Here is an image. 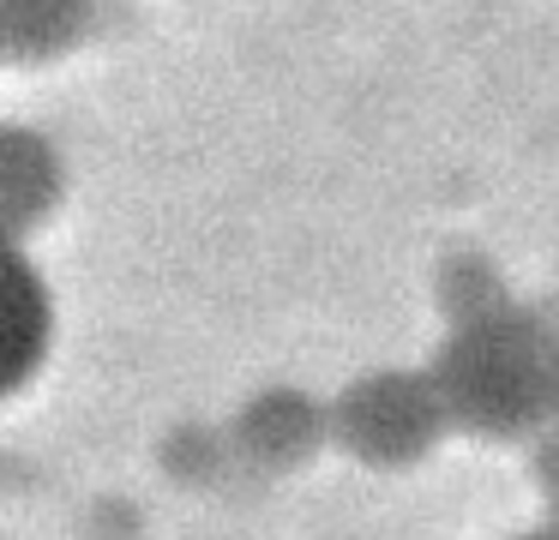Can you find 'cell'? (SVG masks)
I'll return each instance as SVG.
<instances>
[{
  "label": "cell",
  "instance_id": "cell-8",
  "mask_svg": "<svg viewBox=\"0 0 559 540\" xmlns=\"http://www.w3.org/2000/svg\"><path fill=\"white\" fill-rule=\"evenodd\" d=\"M535 451H530V475H535V487L547 492V528H559V432H535Z\"/></svg>",
  "mask_w": 559,
  "mask_h": 540
},
{
  "label": "cell",
  "instance_id": "cell-9",
  "mask_svg": "<svg viewBox=\"0 0 559 540\" xmlns=\"http://www.w3.org/2000/svg\"><path fill=\"white\" fill-rule=\"evenodd\" d=\"M506 540H559V528L542 523V528H523V535H506Z\"/></svg>",
  "mask_w": 559,
  "mask_h": 540
},
{
  "label": "cell",
  "instance_id": "cell-1",
  "mask_svg": "<svg viewBox=\"0 0 559 540\" xmlns=\"http://www.w3.org/2000/svg\"><path fill=\"white\" fill-rule=\"evenodd\" d=\"M427 379L451 432L487 444L535 439L554 420V324L506 295L469 319H451Z\"/></svg>",
  "mask_w": 559,
  "mask_h": 540
},
{
  "label": "cell",
  "instance_id": "cell-2",
  "mask_svg": "<svg viewBox=\"0 0 559 540\" xmlns=\"http://www.w3.org/2000/svg\"><path fill=\"white\" fill-rule=\"evenodd\" d=\"M325 432L361 468L397 475V468L427 463L445 444L451 427H445V408L433 396L427 367H373L325 403Z\"/></svg>",
  "mask_w": 559,
  "mask_h": 540
},
{
  "label": "cell",
  "instance_id": "cell-5",
  "mask_svg": "<svg viewBox=\"0 0 559 540\" xmlns=\"http://www.w3.org/2000/svg\"><path fill=\"white\" fill-rule=\"evenodd\" d=\"M235 439L265 468H301V463H313L319 444H331L325 403H313L307 391H283V384L277 391H259L241 408V420H235Z\"/></svg>",
  "mask_w": 559,
  "mask_h": 540
},
{
  "label": "cell",
  "instance_id": "cell-6",
  "mask_svg": "<svg viewBox=\"0 0 559 540\" xmlns=\"http://www.w3.org/2000/svg\"><path fill=\"white\" fill-rule=\"evenodd\" d=\"M103 0H0V60L49 67L91 36Z\"/></svg>",
  "mask_w": 559,
  "mask_h": 540
},
{
  "label": "cell",
  "instance_id": "cell-7",
  "mask_svg": "<svg viewBox=\"0 0 559 540\" xmlns=\"http://www.w3.org/2000/svg\"><path fill=\"white\" fill-rule=\"evenodd\" d=\"M493 300H506V283H499L493 264L469 259V252L439 264V312L445 319H469V312L493 307Z\"/></svg>",
  "mask_w": 559,
  "mask_h": 540
},
{
  "label": "cell",
  "instance_id": "cell-4",
  "mask_svg": "<svg viewBox=\"0 0 559 540\" xmlns=\"http://www.w3.org/2000/svg\"><path fill=\"white\" fill-rule=\"evenodd\" d=\"M67 199V163L37 127L0 120V240L37 235Z\"/></svg>",
  "mask_w": 559,
  "mask_h": 540
},
{
  "label": "cell",
  "instance_id": "cell-3",
  "mask_svg": "<svg viewBox=\"0 0 559 540\" xmlns=\"http://www.w3.org/2000/svg\"><path fill=\"white\" fill-rule=\"evenodd\" d=\"M55 348V295L19 240H0V403H13Z\"/></svg>",
  "mask_w": 559,
  "mask_h": 540
},
{
  "label": "cell",
  "instance_id": "cell-10",
  "mask_svg": "<svg viewBox=\"0 0 559 540\" xmlns=\"http://www.w3.org/2000/svg\"><path fill=\"white\" fill-rule=\"evenodd\" d=\"M554 420H559V331H554Z\"/></svg>",
  "mask_w": 559,
  "mask_h": 540
}]
</instances>
